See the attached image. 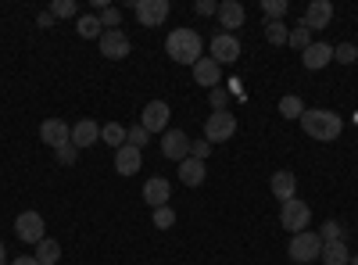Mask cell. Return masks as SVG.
I'll return each instance as SVG.
<instances>
[{
  "mask_svg": "<svg viewBox=\"0 0 358 265\" xmlns=\"http://www.w3.org/2000/svg\"><path fill=\"white\" fill-rule=\"evenodd\" d=\"M297 122H301V129L312 140H319V143H330V140H337L344 133V119L337 111H326V108H312V111L305 108V115Z\"/></svg>",
  "mask_w": 358,
  "mask_h": 265,
  "instance_id": "6da1fadb",
  "label": "cell"
},
{
  "mask_svg": "<svg viewBox=\"0 0 358 265\" xmlns=\"http://www.w3.org/2000/svg\"><path fill=\"white\" fill-rule=\"evenodd\" d=\"M165 54L172 57V62L179 65H197L201 57H204V40L194 33V29H172L169 40H165Z\"/></svg>",
  "mask_w": 358,
  "mask_h": 265,
  "instance_id": "7a4b0ae2",
  "label": "cell"
},
{
  "mask_svg": "<svg viewBox=\"0 0 358 265\" xmlns=\"http://www.w3.org/2000/svg\"><path fill=\"white\" fill-rule=\"evenodd\" d=\"M287 255H290L297 265H308V262H315V258L322 255V237H319V233H312V229H305V233H294V237H290V248H287Z\"/></svg>",
  "mask_w": 358,
  "mask_h": 265,
  "instance_id": "3957f363",
  "label": "cell"
},
{
  "mask_svg": "<svg viewBox=\"0 0 358 265\" xmlns=\"http://www.w3.org/2000/svg\"><path fill=\"white\" fill-rule=\"evenodd\" d=\"M308 222H312V208H308L305 201H297V197L283 201V208H280V226L290 229V237H294V233H305Z\"/></svg>",
  "mask_w": 358,
  "mask_h": 265,
  "instance_id": "277c9868",
  "label": "cell"
},
{
  "mask_svg": "<svg viewBox=\"0 0 358 265\" xmlns=\"http://www.w3.org/2000/svg\"><path fill=\"white\" fill-rule=\"evenodd\" d=\"M236 136V115L233 111H212L208 115V122H204V140L208 143H222Z\"/></svg>",
  "mask_w": 358,
  "mask_h": 265,
  "instance_id": "5b68a950",
  "label": "cell"
},
{
  "mask_svg": "<svg viewBox=\"0 0 358 265\" xmlns=\"http://www.w3.org/2000/svg\"><path fill=\"white\" fill-rule=\"evenodd\" d=\"M133 11H136V18H140L143 29H158V25H165V18H169L172 8H169V0H136Z\"/></svg>",
  "mask_w": 358,
  "mask_h": 265,
  "instance_id": "8992f818",
  "label": "cell"
},
{
  "mask_svg": "<svg viewBox=\"0 0 358 265\" xmlns=\"http://www.w3.org/2000/svg\"><path fill=\"white\" fill-rule=\"evenodd\" d=\"M15 233H18V241H25V244H40L47 237V222H43L40 212H22L15 219Z\"/></svg>",
  "mask_w": 358,
  "mask_h": 265,
  "instance_id": "52a82bcc",
  "label": "cell"
},
{
  "mask_svg": "<svg viewBox=\"0 0 358 265\" xmlns=\"http://www.w3.org/2000/svg\"><path fill=\"white\" fill-rule=\"evenodd\" d=\"M190 136L183 133V129H165V136H162V155L169 158V162H187L190 158Z\"/></svg>",
  "mask_w": 358,
  "mask_h": 265,
  "instance_id": "ba28073f",
  "label": "cell"
},
{
  "mask_svg": "<svg viewBox=\"0 0 358 265\" xmlns=\"http://www.w3.org/2000/svg\"><path fill=\"white\" fill-rule=\"evenodd\" d=\"M97 43H101V54L111 57V62H122V57H129V50H133V43H129V36L122 33V29H108Z\"/></svg>",
  "mask_w": 358,
  "mask_h": 265,
  "instance_id": "9c48e42d",
  "label": "cell"
},
{
  "mask_svg": "<svg viewBox=\"0 0 358 265\" xmlns=\"http://www.w3.org/2000/svg\"><path fill=\"white\" fill-rule=\"evenodd\" d=\"M212 57L219 65H233L236 57H241V40H236L233 33H215L212 36Z\"/></svg>",
  "mask_w": 358,
  "mask_h": 265,
  "instance_id": "30bf717a",
  "label": "cell"
},
{
  "mask_svg": "<svg viewBox=\"0 0 358 265\" xmlns=\"http://www.w3.org/2000/svg\"><path fill=\"white\" fill-rule=\"evenodd\" d=\"M140 126L147 133H165L169 129V104L165 101H151L143 108V115H140Z\"/></svg>",
  "mask_w": 358,
  "mask_h": 265,
  "instance_id": "8fae6325",
  "label": "cell"
},
{
  "mask_svg": "<svg viewBox=\"0 0 358 265\" xmlns=\"http://www.w3.org/2000/svg\"><path fill=\"white\" fill-rule=\"evenodd\" d=\"M194 83L204 86V90H215V86L222 83V65L215 62V57H201V62L194 65Z\"/></svg>",
  "mask_w": 358,
  "mask_h": 265,
  "instance_id": "7c38bea8",
  "label": "cell"
},
{
  "mask_svg": "<svg viewBox=\"0 0 358 265\" xmlns=\"http://www.w3.org/2000/svg\"><path fill=\"white\" fill-rule=\"evenodd\" d=\"M301 22L312 29V33H315V29H326V25L334 22V4H330V0H312Z\"/></svg>",
  "mask_w": 358,
  "mask_h": 265,
  "instance_id": "4fadbf2b",
  "label": "cell"
},
{
  "mask_svg": "<svg viewBox=\"0 0 358 265\" xmlns=\"http://www.w3.org/2000/svg\"><path fill=\"white\" fill-rule=\"evenodd\" d=\"M40 140L50 143V147H62V143L72 140V126H69L65 119H47V122L40 126Z\"/></svg>",
  "mask_w": 358,
  "mask_h": 265,
  "instance_id": "5bb4252c",
  "label": "cell"
},
{
  "mask_svg": "<svg viewBox=\"0 0 358 265\" xmlns=\"http://www.w3.org/2000/svg\"><path fill=\"white\" fill-rule=\"evenodd\" d=\"M334 62V47L330 43H312L305 54H301V65L308 69V72H319V69H326Z\"/></svg>",
  "mask_w": 358,
  "mask_h": 265,
  "instance_id": "9a60e30c",
  "label": "cell"
},
{
  "mask_svg": "<svg viewBox=\"0 0 358 265\" xmlns=\"http://www.w3.org/2000/svg\"><path fill=\"white\" fill-rule=\"evenodd\" d=\"M244 18H248V11H244L241 0H222V4H219V22H222L226 33H229V29H241Z\"/></svg>",
  "mask_w": 358,
  "mask_h": 265,
  "instance_id": "2e32d148",
  "label": "cell"
},
{
  "mask_svg": "<svg viewBox=\"0 0 358 265\" xmlns=\"http://www.w3.org/2000/svg\"><path fill=\"white\" fill-rule=\"evenodd\" d=\"M97 140H101V126L94 119H79L72 126V143L79 147V151H83V147H94Z\"/></svg>",
  "mask_w": 358,
  "mask_h": 265,
  "instance_id": "e0dca14e",
  "label": "cell"
},
{
  "mask_svg": "<svg viewBox=\"0 0 358 265\" xmlns=\"http://www.w3.org/2000/svg\"><path fill=\"white\" fill-rule=\"evenodd\" d=\"M169 194H172V187H169V180H162V176H155V180L143 183V201L151 204V208H162V204H169Z\"/></svg>",
  "mask_w": 358,
  "mask_h": 265,
  "instance_id": "ac0fdd59",
  "label": "cell"
},
{
  "mask_svg": "<svg viewBox=\"0 0 358 265\" xmlns=\"http://www.w3.org/2000/svg\"><path fill=\"white\" fill-rule=\"evenodd\" d=\"M115 172L118 176H136L140 172V151H136V147H118V151H115Z\"/></svg>",
  "mask_w": 358,
  "mask_h": 265,
  "instance_id": "d6986e66",
  "label": "cell"
},
{
  "mask_svg": "<svg viewBox=\"0 0 358 265\" xmlns=\"http://www.w3.org/2000/svg\"><path fill=\"white\" fill-rule=\"evenodd\" d=\"M204 162H197V158H187V162H179V183L183 187H201L204 183Z\"/></svg>",
  "mask_w": 358,
  "mask_h": 265,
  "instance_id": "ffe728a7",
  "label": "cell"
},
{
  "mask_svg": "<svg viewBox=\"0 0 358 265\" xmlns=\"http://www.w3.org/2000/svg\"><path fill=\"white\" fill-rule=\"evenodd\" d=\"M268 187H273V194H276L280 201H290V197H297V176L283 169V172L273 176V183H268Z\"/></svg>",
  "mask_w": 358,
  "mask_h": 265,
  "instance_id": "44dd1931",
  "label": "cell"
},
{
  "mask_svg": "<svg viewBox=\"0 0 358 265\" xmlns=\"http://www.w3.org/2000/svg\"><path fill=\"white\" fill-rule=\"evenodd\" d=\"M322 265H348L351 262V251L344 241H334V244H322Z\"/></svg>",
  "mask_w": 358,
  "mask_h": 265,
  "instance_id": "7402d4cb",
  "label": "cell"
},
{
  "mask_svg": "<svg viewBox=\"0 0 358 265\" xmlns=\"http://www.w3.org/2000/svg\"><path fill=\"white\" fill-rule=\"evenodd\" d=\"M40 265H57V258H62V244L57 241H50V237H43L40 244H36V255H33Z\"/></svg>",
  "mask_w": 358,
  "mask_h": 265,
  "instance_id": "603a6c76",
  "label": "cell"
},
{
  "mask_svg": "<svg viewBox=\"0 0 358 265\" xmlns=\"http://www.w3.org/2000/svg\"><path fill=\"white\" fill-rule=\"evenodd\" d=\"M126 133H129V129H126L122 122H108V126H101V140L111 143L115 151H118V147H126Z\"/></svg>",
  "mask_w": 358,
  "mask_h": 265,
  "instance_id": "cb8c5ba5",
  "label": "cell"
},
{
  "mask_svg": "<svg viewBox=\"0 0 358 265\" xmlns=\"http://www.w3.org/2000/svg\"><path fill=\"white\" fill-rule=\"evenodd\" d=\"M79 36H83V40H101V36H104L101 18H97V15H83V18H79Z\"/></svg>",
  "mask_w": 358,
  "mask_h": 265,
  "instance_id": "d4e9b609",
  "label": "cell"
},
{
  "mask_svg": "<svg viewBox=\"0 0 358 265\" xmlns=\"http://www.w3.org/2000/svg\"><path fill=\"white\" fill-rule=\"evenodd\" d=\"M287 43H290L294 50H301V54H305V50L312 47V29H308L305 22H297V25L290 29V40H287Z\"/></svg>",
  "mask_w": 358,
  "mask_h": 265,
  "instance_id": "484cf974",
  "label": "cell"
},
{
  "mask_svg": "<svg viewBox=\"0 0 358 265\" xmlns=\"http://www.w3.org/2000/svg\"><path fill=\"white\" fill-rule=\"evenodd\" d=\"M280 115H283V119H301V115H305V101L297 94H287L280 101Z\"/></svg>",
  "mask_w": 358,
  "mask_h": 265,
  "instance_id": "4316f807",
  "label": "cell"
},
{
  "mask_svg": "<svg viewBox=\"0 0 358 265\" xmlns=\"http://www.w3.org/2000/svg\"><path fill=\"white\" fill-rule=\"evenodd\" d=\"M265 40L273 43V47H283L290 40V29L283 22H265Z\"/></svg>",
  "mask_w": 358,
  "mask_h": 265,
  "instance_id": "83f0119b",
  "label": "cell"
},
{
  "mask_svg": "<svg viewBox=\"0 0 358 265\" xmlns=\"http://www.w3.org/2000/svg\"><path fill=\"white\" fill-rule=\"evenodd\" d=\"M319 237H322V244H334V241H344V226H341L337 219H326V222H322V233H319Z\"/></svg>",
  "mask_w": 358,
  "mask_h": 265,
  "instance_id": "f1b7e54d",
  "label": "cell"
},
{
  "mask_svg": "<svg viewBox=\"0 0 358 265\" xmlns=\"http://www.w3.org/2000/svg\"><path fill=\"white\" fill-rule=\"evenodd\" d=\"M287 8H290L287 0H262V11H265L268 22H280V18L287 15Z\"/></svg>",
  "mask_w": 358,
  "mask_h": 265,
  "instance_id": "f546056e",
  "label": "cell"
},
{
  "mask_svg": "<svg viewBox=\"0 0 358 265\" xmlns=\"http://www.w3.org/2000/svg\"><path fill=\"white\" fill-rule=\"evenodd\" d=\"M334 62H341V65H355V62H358V47H355V43H341V47H334Z\"/></svg>",
  "mask_w": 358,
  "mask_h": 265,
  "instance_id": "4dcf8cb0",
  "label": "cell"
},
{
  "mask_svg": "<svg viewBox=\"0 0 358 265\" xmlns=\"http://www.w3.org/2000/svg\"><path fill=\"white\" fill-rule=\"evenodd\" d=\"M97 18H101V25H104V33H108V29H118V25H122V11H118V8H101Z\"/></svg>",
  "mask_w": 358,
  "mask_h": 265,
  "instance_id": "1f68e13d",
  "label": "cell"
},
{
  "mask_svg": "<svg viewBox=\"0 0 358 265\" xmlns=\"http://www.w3.org/2000/svg\"><path fill=\"white\" fill-rule=\"evenodd\" d=\"M76 11H79L76 0H54V4H50V15H54V18H72Z\"/></svg>",
  "mask_w": 358,
  "mask_h": 265,
  "instance_id": "d6a6232c",
  "label": "cell"
},
{
  "mask_svg": "<svg viewBox=\"0 0 358 265\" xmlns=\"http://www.w3.org/2000/svg\"><path fill=\"white\" fill-rule=\"evenodd\" d=\"M54 155H57V162H62V165H76V158H79V147L69 140V143H62V147H54Z\"/></svg>",
  "mask_w": 358,
  "mask_h": 265,
  "instance_id": "836d02e7",
  "label": "cell"
},
{
  "mask_svg": "<svg viewBox=\"0 0 358 265\" xmlns=\"http://www.w3.org/2000/svg\"><path fill=\"white\" fill-rule=\"evenodd\" d=\"M155 226H158V229H169V226H176V212L169 208V204L155 208Z\"/></svg>",
  "mask_w": 358,
  "mask_h": 265,
  "instance_id": "e575fe53",
  "label": "cell"
},
{
  "mask_svg": "<svg viewBox=\"0 0 358 265\" xmlns=\"http://www.w3.org/2000/svg\"><path fill=\"white\" fill-rule=\"evenodd\" d=\"M147 140H151V133H147L143 126H133V129L126 133V143H129V147H136V151H140V147H143Z\"/></svg>",
  "mask_w": 358,
  "mask_h": 265,
  "instance_id": "d590c367",
  "label": "cell"
},
{
  "mask_svg": "<svg viewBox=\"0 0 358 265\" xmlns=\"http://www.w3.org/2000/svg\"><path fill=\"white\" fill-rule=\"evenodd\" d=\"M208 155H212V143H208V140H194V143H190V158L204 162Z\"/></svg>",
  "mask_w": 358,
  "mask_h": 265,
  "instance_id": "8d00e7d4",
  "label": "cell"
},
{
  "mask_svg": "<svg viewBox=\"0 0 358 265\" xmlns=\"http://www.w3.org/2000/svg\"><path fill=\"white\" fill-rule=\"evenodd\" d=\"M208 97H212V104H215V111H226V101H229V90H208Z\"/></svg>",
  "mask_w": 358,
  "mask_h": 265,
  "instance_id": "74e56055",
  "label": "cell"
},
{
  "mask_svg": "<svg viewBox=\"0 0 358 265\" xmlns=\"http://www.w3.org/2000/svg\"><path fill=\"white\" fill-rule=\"evenodd\" d=\"M194 11H197V15H219V4H215V0H197Z\"/></svg>",
  "mask_w": 358,
  "mask_h": 265,
  "instance_id": "f35d334b",
  "label": "cell"
},
{
  "mask_svg": "<svg viewBox=\"0 0 358 265\" xmlns=\"http://www.w3.org/2000/svg\"><path fill=\"white\" fill-rule=\"evenodd\" d=\"M36 25H40V29H50V25H54V15H50V11H40V15H36Z\"/></svg>",
  "mask_w": 358,
  "mask_h": 265,
  "instance_id": "ab89813d",
  "label": "cell"
},
{
  "mask_svg": "<svg viewBox=\"0 0 358 265\" xmlns=\"http://www.w3.org/2000/svg\"><path fill=\"white\" fill-rule=\"evenodd\" d=\"M11 265H40V262H36V258H33V255H22V258H15V262H11Z\"/></svg>",
  "mask_w": 358,
  "mask_h": 265,
  "instance_id": "60d3db41",
  "label": "cell"
},
{
  "mask_svg": "<svg viewBox=\"0 0 358 265\" xmlns=\"http://www.w3.org/2000/svg\"><path fill=\"white\" fill-rule=\"evenodd\" d=\"M0 265H8V251H4V244H0Z\"/></svg>",
  "mask_w": 358,
  "mask_h": 265,
  "instance_id": "b9f144b4",
  "label": "cell"
}]
</instances>
